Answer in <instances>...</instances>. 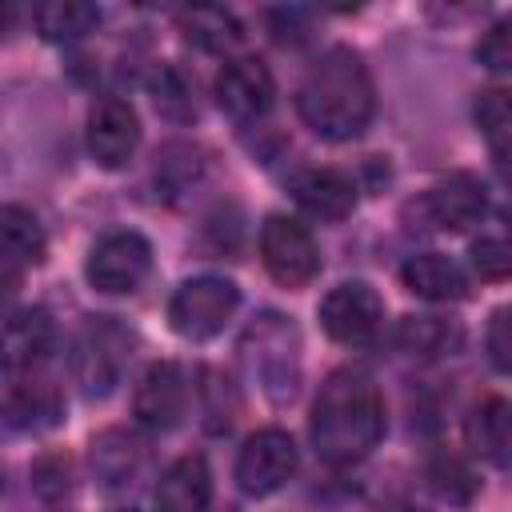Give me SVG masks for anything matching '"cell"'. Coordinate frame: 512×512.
I'll use <instances>...</instances> for the list:
<instances>
[{
	"instance_id": "1",
	"label": "cell",
	"mask_w": 512,
	"mask_h": 512,
	"mask_svg": "<svg viewBox=\"0 0 512 512\" xmlns=\"http://www.w3.org/2000/svg\"><path fill=\"white\" fill-rule=\"evenodd\" d=\"M308 436L328 464L364 460L384 436V396L364 372H332L312 404Z\"/></svg>"
},
{
	"instance_id": "2",
	"label": "cell",
	"mask_w": 512,
	"mask_h": 512,
	"mask_svg": "<svg viewBox=\"0 0 512 512\" xmlns=\"http://www.w3.org/2000/svg\"><path fill=\"white\" fill-rule=\"evenodd\" d=\"M296 112L324 140H356L376 112V88L364 60L352 48H328L300 80Z\"/></svg>"
},
{
	"instance_id": "3",
	"label": "cell",
	"mask_w": 512,
	"mask_h": 512,
	"mask_svg": "<svg viewBox=\"0 0 512 512\" xmlns=\"http://www.w3.org/2000/svg\"><path fill=\"white\" fill-rule=\"evenodd\" d=\"M128 356H132V336H128V328H120L112 316H92V320L84 324V332L76 336V348H72L76 384H80L88 396H108V392L120 384Z\"/></svg>"
},
{
	"instance_id": "4",
	"label": "cell",
	"mask_w": 512,
	"mask_h": 512,
	"mask_svg": "<svg viewBox=\"0 0 512 512\" xmlns=\"http://www.w3.org/2000/svg\"><path fill=\"white\" fill-rule=\"evenodd\" d=\"M236 304H240V292L232 280L196 276V280H184L168 300V320L184 340H212L216 332H224Z\"/></svg>"
},
{
	"instance_id": "5",
	"label": "cell",
	"mask_w": 512,
	"mask_h": 512,
	"mask_svg": "<svg viewBox=\"0 0 512 512\" xmlns=\"http://www.w3.org/2000/svg\"><path fill=\"white\" fill-rule=\"evenodd\" d=\"M260 260L284 288H300L320 272V248L312 232L292 216H268L260 228Z\"/></svg>"
},
{
	"instance_id": "6",
	"label": "cell",
	"mask_w": 512,
	"mask_h": 512,
	"mask_svg": "<svg viewBox=\"0 0 512 512\" xmlns=\"http://www.w3.org/2000/svg\"><path fill=\"white\" fill-rule=\"evenodd\" d=\"M84 272L100 292H136L152 272V244L140 232H108L92 244Z\"/></svg>"
},
{
	"instance_id": "7",
	"label": "cell",
	"mask_w": 512,
	"mask_h": 512,
	"mask_svg": "<svg viewBox=\"0 0 512 512\" xmlns=\"http://www.w3.org/2000/svg\"><path fill=\"white\" fill-rule=\"evenodd\" d=\"M296 464H300V452L292 436L280 428H260L244 440L236 456V484L248 496H272L296 476Z\"/></svg>"
},
{
	"instance_id": "8",
	"label": "cell",
	"mask_w": 512,
	"mask_h": 512,
	"mask_svg": "<svg viewBox=\"0 0 512 512\" xmlns=\"http://www.w3.org/2000/svg\"><path fill=\"white\" fill-rule=\"evenodd\" d=\"M384 324V304L364 280L336 284L320 300V328L336 344H372Z\"/></svg>"
},
{
	"instance_id": "9",
	"label": "cell",
	"mask_w": 512,
	"mask_h": 512,
	"mask_svg": "<svg viewBox=\"0 0 512 512\" xmlns=\"http://www.w3.org/2000/svg\"><path fill=\"white\" fill-rule=\"evenodd\" d=\"M212 92H216V104L224 116L248 124L272 108V72L256 56H240V60H228L220 68Z\"/></svg>"
},
{
	"instance_id": "10",
	"label": "cell",
	"mask_w": 512,
	"mask_h": 512,
	"mask_svg": "<svg viewBox=\"0 0 512 512\" xmlns=\"http://www.w3.org/2000/svg\"><path fill=\"white\" fill-rule=\"evenodd\" d=\"M184 408H188L184 372H180L172 360L152 364V368L140 376L136 392H132V412H136V420H140L148 432H168V428L180 424Z\"/></svg>"
},
{
	"instance_id": "11",
	"label": "cell",
	"mask_w": 512,
	"mask_h": 512,
	"mask_svg": "<svg viewBox=\"0 0 512 512\" xmlns=\"http://www.w3.org/2000/svg\"><path fill=\"white\" fill-rule=\"evenodd\" d=\"M140 144V120L132 112L128 100L120 96H104L96 100V108L88 112V152L96 164L104 168H120L132 160Z\"/></svg>"
},
{
	"instance_id": "12",
	"label": "cell",
	"mask_w": 512,
	"mask_h": 512,
	"mask_svg": "<svg viewBox=\"0 0 512 512\" xmlns=\"http://www.w3.org/2000/svg\"><path fill=\"white\" fill-rule=\"evenodd\" d=\"M56 328L44 308H16L0 316V372H28L52 352Z\"/></svg>"
},
{
	"instance_id": "13",
	"label": "cell",
	"mask_w": 512,
	"mask_h": 512,
	"mask_svg": "<svg viewBox=\"0 0 512 512\" xmlns=\"http://www.w3.org/2000/svg\"><path fill=\"white\" fill-rule=\"evenodd\" d=\"M212 500V468L204 456H180L156 484V512H208Z\"/></svg>"
},
{
	"instance_id": "14",
	"label": "cell",
	"mask_w": 512,
	"mask_h": 512,
	"mask_svg": "<svg viewBox=\"0 0 512 512\" xmlns=\"http://www.w3.org/2000/svg\"><path fill=\"white\" fill-rule=\"evenodd\" d=\"M296 204L316 220H344L356 208V184L336 168H308L292 180Z\"/></svg>"
},
{
	"instance_id": "15",
	"label": "cell",
	"mask_w": 512,
	"mask_h": 512,
	"mask_svg": "<svg viewBox=\"0 0 512 512\" xmlns=\"http://www.w3.org/2000/svg\"><path fill=\"white\" fill-rule=\"evenodd\" d=\"M484 208H488V196L472 172H452L428 192V216L440 228H468L484 216Z\"/></svg>"
},
{
	"instance_id": "16",
	"label": "cell",
	"mask_w": 512,
	"mask_h": 512,
	"mask_svg": "<svg viewBox=\"0 0 512 512\" xmlns=\"http://www.w3.org/2000/svg\"><path fill=\"white\" fill-rule=\"evenodd\" d=\"M400 280H404V288L412 296L432 300V304H448V300H460L468 292L464 272L448 256H440V252H416V256H408L404 268H400Z\"/></svg>"
},
{
	"instance_id": "17",
	"label": "cell",
	"mask_w": 512,
	"mask_h": 512,
	"mask_svg": "<svg viewBox=\"0 0 512 512\" xmlns=\"http://www.w3.org/2000/svg\"><path fill=\"white\" fill-rule=\"evenodd\" d=\"M464 432H468V444L484 460H492L496 468L508 464V444H512V408H508V400L492 396V400L476 404L468 424H464Z\"/></svg>"
},
{
	"instance_id": "18",
	"label": "cell",
	"mask_w": 512,
	"mask_h": 512,
	"mask_svg": "<svg viewBox=\"0 0 512 512\" xmlns=\"http://www.w3.org/2000/svg\"><path fill=\"white\" fill-rule=\"evenodd\" d=\"M44 260V228L20 204H0V264H36Z\"/></svg>"
},
{
	"instance_id": "19",
	"label": "cell",
	"mask_w": 512,
	"mask_h": 512,
	"mask_svg": "<svg viewBox=\"0 0 512 512\" xmlns=\"http://www.w3.org/2000/svg\"><path fill=\"white\" fill-rule=\"evenodd\" d=\"M180 32L188 44H196L200 52H228L240 44V20L224 8H212V4H196V8H184L180 12Z\"/></svg>"
},
{
	"instance_id": "20",
	"label": "cell",
	"mask_w": 512,
	"mask_h": 512,
	"mask_svg": "<svg viewBox=\"0 0 512 512\" xmlns=\"http://www.w3.org/2000/svg\"><path fill=\"white\" fill-rule=\"evenodd\" d=\"M32 24L44 40L64 44V40H76V36L92 32L100 24V8L84 4V0H48V4L32 8Z\"/></svg>"
},
{
	"instance_id": "21",
	"label": "cell",
	"mask_w": 512,
	"mask_h": 512,
	"mask_svg": "<svg viewBox=\"0 0 512 512\" xmlns=\"http://www.w3.org/2000/svg\"><path fill=\"white\" fill-rule=\"evenodd\" d=\"M140 464V444L136 436L128 432H104L96 444H92V468H96V480H104L108 488L124 484Z\"/></svg>"
},
{
	"instance_id": "22",
	"label": "cell",
	"mask_w": 512,
	"mask_h": 512,
	"mask_svg": "<svg viewBox=\"0 0 512 512\" xmlns=\"http://www.w3.org/2000/svg\"><path fill=\"white\" fill-rule=\"evenodd\" d=\"M400 344L412 356H444L460 344V328L440 316H408L400 324Z\"/></svg>"
},
{
	"instance_id": "23",
	"label": "cell",
	"mask_w": 512,
	"mask_h": 512,
	"mask_svg": "<svg viewBox=\"0 0 512 512\" xmlns=\"http://www.w3.org/2000/svg\"><path fill=\"white\" fill-rule=\"evenodd\" d=\"M476 124L492 148V156L504 164L508 156V136H512V108H508V92L504 88H488L476 96Z\"/></svg>"
},
{
	"instance_id": "24",
	"label": "cell",
	"mask_w": 512,
	"mask_h": 512,
	"mask_svg": "<svg viewBox=\"0 0 512 512\" xmlns=\"http://www.w3.org/2000/svg\"><path fill=\"white\" fill-rule=\"evenodd\" d=\"M428 484H432V492H436L440 500H448V504H468V500L476 496V476H472V468H468L460 456H448V452H440V456L428 460Z\"/></svg>"
},
{
	"instance_id": "25",
	"label": "cell",
	"mask_w": 512,
	"mask_h": 512,
	"mask_svg": "<svg viewBox=\"0 0 512 512\" xmlns=\"http://www.w3.org/2000/svg\"><path fill=\"white\" fill-rule=\"evenodd\" d=\"M8 412H12V420L20 428H44V424H56L60 400H56L52 384H24V388L12 392Z\"/></svg>"
},
{
	"instance_id": "26",
	"label": "cell",
	"mask_w": 512,
	"mask_h": 512,
	"mask_svg": "<svg viewBox=\"0 0 512 512\" xmlns=\"http://www.w3.org/2000/svg\"><path fill=\"white\" fill-rule=\"evenodd\" d=\"M152 96H156V108H160L168 120H192V116H196L192 84H188L184 72H176L172 64H164V68L152 76Z\"/></svg>"
},
{
	"instance_id": "27",
	"label": "cell",
	"mask_w": 512,
	"mask_h": 512,
	"mask_svg": "<svg viewBox=\"0 0 512 512\" xmlns=\"http://www.w3.org/2000/svg\"><path fill=\"white\" fill-rule=\"evenodd\" d=\"M200 176V160H196V152L188 148V144H168L164 152H160V164H156V180L168 188V192H180L188 180H196Z\"/></svg>"
},
{
	"instance_id": "28",
	"label": "cell",
	"mask_w": 512,
	"mask_h": 512,
	"mask_svg": "<svg viewBox=\"0 0 512 512\" xmlns=\"http://www.w3.org/2000/svg\"><path fill=\"white\" fill-rule=\"evenodd\" d=\"M472 268L480 272V280H504L508 268H512V256H508V244L500 236H480L472 244Z\"/></svg>"
},
{
	"instance_id": "29",
	"label": "cell",
	"mask_w": 512,
	"mask_h": 512,
	"mask_svg": "<svg viewBox=\"0 0 512 512\" xmlns=\"http://www.w3.org/2000/svg\"><path fill=\"white\" fill-rule=\"evenodd\" d=\"M476 60L492 72H504L512 64V36H508V20H500L480 44H476Z\"/></svg>"
},
{
	"instance_id": "30",
	"label": "cell",
	"mask_w": 512,
	"mask_h": 512,
	"mask_svg": "<svg viewBox=\"0 0 512 512\" xmlns=\"http://www.w3.org/2000/svg\"><path fill=\"white\" fill-rule=\"evenodd\" d=\"M512 344H508V308H500L496 316H492V324H488V356H492V364L500 368V372H508L512 368Z\"/></svg>"
},
{
	"instance_id": "31",
	"label": "cell",
	"mask_w": 512,
	"mask_h": 512,
	"mask_svg": "<svg viewBox=\"0 0 512 512\" xmlns=\"http://www.w3.org/2000/svg\"><path fill=\"white\" fill-rule=\"evenodd\" d=\"M16 284H20L16 268H12V264H0V300H8V296L16 292Z\"/></svg>"
},
{
	"instance_id": "32",
	"label": "cell",
	"mask_w": 512,
	"mask_h": 512,
	"mask_svg": "<svg viewBox=\"0 0 512 512\" xmlns=\"http://www.w3.org/2000/svg\"><path fill=\"white\" fill-rule=\"evenodd\" d=\"M12 28H16V8H12L8 0H0V40H4Z\"/></svg>"
},
{
	"instance_id": "33",
	"label": "cell",
	"mask_w": 512,
	"mask_h": 512,
	"mask_svg": "<svg viewBox=\"0 0 512 512\" xmlns=\"http://www.w3.org/2000/svg\"><path fill=\"white\" fill-rule=\"evenodd\" d=\"M116 512H136V508H116Z\"/></svg>"
}]
</instances>
